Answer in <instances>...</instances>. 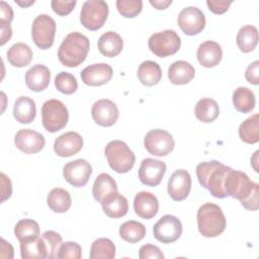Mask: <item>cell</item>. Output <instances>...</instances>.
Returning a JSON list of instances; mask_svg holds the SVG:
<instances>
[{"label":"cell","mask_w":259,"mask_h":259,"mask_svg":"<svg viewBox=\"0 0 259 259\" xmlns=\"http://www.w3.org/2000/svg\"><path fill=\"white\" fill-rule=\"evenodd\" d=\"M231 170V167L212 160L198 164L196 166V175L199 184L206 188L212 196L225 198L228 196L225 191V181Z\"/></svg>","instance_id":"obj_1"},{"label":"cell","mask_w":259,"mask_h":259,"mask_svg":"<svg viewBox=\"0 0 259 259\" xmlns=\"http://www.w3.org/2000/svg\"><path fill=\"white\" fill-rule=\"evenodd\" d=\"M89 48L90 44L86 35L78 31L70 32L59 47V61L69 68L78 67L85 61Z\"/></svg>","instance_id":"obj_2"},{"label":"cell","mask_w":259,"mask_h":259,"mask_svg":"<svg viewBox=\"0 0 259 259\" xmlns=\"http://www.w3.org/2000/svg\"><path fill=\"white\" fill-rule=\"evenodd\" d=\"M197 227L199 233L206 238L220 236L227 227L222 208L214 203H204L197 210Z\"/></svg>","instance_id":"obj_3"},{"label":"cell","mask_w":259,"mask_h":259,"mask_svg":"<svg viewBox=\"0 0 259 259\" xmlns=\"http://www.w3.org/2000/svg\"><path fill=\"white\" fill-rule=\"evenodd\" d=\"M107 162L112 170L117 173H126L135 165L136 156L128 146L119 140L109 142L104 150Z\"/></svg>","instance_id":"obj_4"},{"label":"cell","mask_w":259,"mask_h":259,"mask_svg":"<svg viewBox=\"0 0 259 259\" xmlns=\"http://www.w3.org/2000/svg\"><path fill=\"white\" fill-rule=\"evenodd\" d=\"M69 112L66 105L58 99L47 100L41 106V122L46 131L56 133L68 123Z\"/></svg>","instance_id":"obj_5"},{"label":"cell","mask_w":259,"mask_h":259,"mask_svg":"<svg viewBox=\"0 0 259 259\" xmlns=\"http://www.w3.org/2000/svg\"><path fill=\"white\" fill-rule=\"evenodd\" d=\"M108 5L102 0H88L83 3L80 12L81 24L89 30H97L103 26L108 16Z\"/></svg>","instance_id":"obj_6"},{"label":"cell","mask_w":259,"mask_h":259,"mask_svg":"<svg viewBox=\"0 0 259 259\" xmlns=\"http://www.w3.org/2000/svg\"><path fill=\"white\" fill-rule=\"evenodd\" d=\"M150 51L160 58H166L176 54L181 47L180 36L175 30L166 29L153 33L148 40Z\"/></svg>","instance_id":"obj_7"},{"label":"cell","mask_w":259,"mask_h":259,"mask_svg":"<svg viewBox=\"0 0 259 259\" xmlns=\"http://www.w3.org/2000/svg\"><path fill=\"white\" fill-rule=\"evenodd\" d=\"M259 185L250 180L248 175L238 170H231L225 181V191L228 196L244 201Z\"/></svg>","instance_id":"obj_8"},{"label":"cell","mask_w":259,"mask_h":259,"mask_svg":"<svg viewBox=\"0 0 259 259\" xmlns=\"http://www.w3.org/2000/svg\"><path fill=\"white\" fill-rule=\"evenodd\" d=\"M56 22L48 14L37 15L31 25L32 40L40 50L50 49L55 39Z\"/></svg>","instance_id":"obj_9"},{"label":"cell","mask_w":259,"mask_h":259,"mask_svg":"<svg viewBox=\"0 0 259 259\" xmlns=\"http://www.w3.org/2000/svg\"><path fill=\"white\" fill-rule=\"evenodd\" d=\"M144 146L150 154L164 157L173 151L175 142L167 131L156 128L147 133L144 139Z\"/></svg>","instance_id":"obj_10"},{"label":"cell","mask_w":259,"mask_h":259,"mask_svg":"<svg viewBox=\"0 0 259 259\" xmlns=\"http://www.w3.org/2000/svg\"><path fill=\"white\" fill-rule=\"evenodd\" d=\"M156 240L163 244H170L177 241L182 234V224L174 215H163L153 228Z\"/></svg>","instance_id":"obj_11"},{"label":"cell","mask_w":259,"mask_h":259,"mask_svg":"<svg viewBox=\"0 0 259 259\" xmlns=\"http://www.w3.org/2000/svg\"><path fill=\"white\" fill-rule=\"evenodd\" d=\"M177 23L185 34L195 35L203 30L205 26V16L199 8L188 6L179 12Z\"/></svg>","instance_id":"obj_12"},{"label":"cell","mask_w":259,"mask_h":259,"mask_svg":"<svg viewBox=\"0 0 259 259\" xmlns=\"http://www.w3.org/2000/svg\"><path fill=\"white\" fill-rule=\"evenodd\" d=\"M91 174L92 167L85 159L71 161L63 168V176L65 180L75 187L85 186Z\"/></svg>","instance_id":"obj_13"},{"label":"cell","mask_w":259,"mask_h":259,"mask_svg":"<svg viewBox=\"0 0 259 259\" xmlns=\"http://www.w3.org/2000/svg\"><path fill=\"white\" fill-rule=\"evenodd\" d=\"M166 172V164L160 160L146 158L139 169V178L147 186H157L161 183Z\"/></svg>","instance_id":"obj_14"},{"label":"cell","mask_w":259,"mask_h":259,"mask_svg":"<svg viewBox=\"0 0 259 259\" xmlns=\"http://www.w3.org/2000/svg\"><path fill=\"white\" fill-rule=\"evenodd\" d=\"M191 189V176L184 170L179 169L172 173L168 180L167 191L170 197L175 201L184 200Z\"/></svg>","instance_id":"obj_15"},{"label":"cell","mask_w":259,"mask_h":259,"mask_svg":"<svg viewBox=\"0 0 259 259\" xmlns=\"http://www.w3.org/2000/svg\"><path fill=\"white\" fill-rule=\"evenodd\" d=\"M91 115L97 124L101 126H111L116 122L119 111L116 104L111 100L100 99L92 105Z\"/></svg>","instance_id":"obj_16"},{"label":"cell","mask_w":259,"mask_h":259,"mask_svg":"<svg viewBox=\"0 0 259 259\" xmlns=\"http://www.w3.org/2000/svg\"><path fill=\"white\" fill-rule=\"evenodd\" d=\"M14 144L17 149L25 154H35L44 149L46 140L41 134L29 128H23L16 133Z\"/></svg>","instance_id":"obj_17"},{"label":"cell","mask_w":259,"mask_h":259,"mask_svg":"<svg viewBox=\"0 0 259 259\" xmlns=\"http://www.w3.org/2000/svg\"><path fill=\"white\" fill-rule=\"evenodd\" d=\"M112 68L106 63L93 64L81 72V79L88 86H101L106 84L112 78Z\"/></svg>","instance_id":"obj_18"},{"label":"cell","mask_w":259,"mask_h":259,"mask_svg":"<svg viewBox=\"0 0 259 259\" xmlns=\"http://www.w3.org/2000/svg\"><path fill=\"white\" fill-rule=\"evenodd\" d=\"M83 148V138L76 132H68L59 136L54 142V151L60 157L76 155Z\"/></svg>","instance_id":"obj_19"},{"label":"cell","mask_w":259,"mask_h":259,"mask_svg":"<svg viewBox=\"0 0 259 259\" xmlns=\"http://www.w3.org/2000/svg\"><path fill=\"white\" fill-rule=\"evenodd\" d=\"M134 209L142 219H153L159 210L158 198L151 192L141 191L135 196Z\"/></svg>","instance_id":"obj_20"},{"label":"cell","mask_w":259,"mask_h":259,"mask_svg":"<svg viewBox=\"0 0 259 259\" xmlns=\"http://www.w3.org/2000/svg\"><path fill=\"white\" fill-rule=\"evenodd\" d=\"M51 81V71L41 64H36L29 68L25 73V84L34 92L45 90Z\"/></svg>","instance_id":"obj_21"},{"label":"cell","mask_w":259,"mask_h":259,"mask_svg":"<svg viewBox=\"0 0 259 259\" xmlns=\"http://www.w3.org/2000/svg\"><path fill=\"white\" fill-rule=\"evenodd\" d=\"M199 64L204 68H212L219 65L223 57L221 46L213 40H206L197 49L196 53Z\"/></svg>","instance_id":"obj_22"},{"label":"cell","mask_w":259,"mask_h":259,"mask_svg":"<svg viewBox=\"0 0 259 259\" xmlns=\"http://www.w3.org/2000/svg\"><path fill=\"white\" fill-rule=\"evenodd\" d=\"M100 203L104 213L112 219L121 218L125 215L128 210L127 199L117 191L106 195Z\"/></svg>","instance_id":"obj_23"},{"label":"cell","mask_w":259,"mask_h":259,"mask_svg":"<svg viewBox=\"0 0 259 259\" xmlns=\"http://www.w3.org/2000/svg\"><path fill=\"white\" fill-rule=\"evenodd\" d=\"M195 76V70L186 61H176L168 69V78L174 85H184L189 83Z\"/></svg>","instance_id":"obj_24"},{"label":"cell","mask_w":259,"mask_h":259,"mask_svg":"<svg viewBox=\"0 0 259 259\" xmlns=\"http://www.w3.org/2000/svg\"><path fill=\"white\" fill-rule=\"evenodd\" d=\"M20 253L23 259L48 258V250L41 236L20 241Z\"/></svg>","instance_id":"obj_25"},{"label":"cell","mask_w":259,"mask_h":259,"mask_svg":"<svg viewBox=\"0 0 259 259\" xmlns=\"http://www.w3.org/2000/svg\"><path fill=\"white\" fill-rule=\"evenodd\" d=\"M122 38L115 31H106L98 39V50L103 56L107 58H113L117 56L122 51Z\"/></svg>","instance_id":"obj_26"},{"label":"cell","mask_w":259,"mask_h":259,"mask_svg":"<svg viewBox=\"0 0 259 259\" xmlns=\"http://www.w3.org/2000/svg\"><path fill=\"white\" fill-rule=\"evenodd\" d=\"M36 114L35 102L27 96L18 97L13 105V116L20 123H30Z\"/></svg>","instance_id":"obj_27"},{"label":"cell","mask_w":259,"mask_h":259,"mask_svg":"<svg viewBox=\"0 0 259 259\" xmlns=\"http://www.w3.org/2000/svg\"><path fill=\"white\" fill-rule=\"evenodd\" d=\"M6 56L10 65L13 67L22 68L29 65L33 54L31 49L26 44L16 42L8 49Z\"/></svg>","instance_id":"obj_28"},{"label":"cell","mask_w":259,"mask_h":259,"mask_svg":"<svg viewBox=\"0 0 259 259\" xmlns=\"http://www.w3.org/2000/svg\"><path fill=\"white\" fill-rule=\"evenodd\" d=\"M47 203L53 211L62 213L69 210L72 204V199L70 193L66 189L56 187L48 194Z\"/></svg>","instance_id":"obj_29"},{"label":"cell","mask_w":259,"mask_h":259,"mask_svg":"<svg viewBox=\"0 0 259 259\" xmlns=\"http://www.w3.org/2000/svg\"><path fill=\"white\" fill-rule=\"evenodd\" d=\"M138 78L143 85L154 86L162 78L161 68L154 61H145L138 68Z\"/></svg>","instance_id":"obj_30"},{"label":"cell","mask_w":259,"mask_h":259,"mask_svg":"<svg viewBox=\"0 0 259 259\" xmlns=\"http://www.w3.org/2000/svg\"><path fill=\"white\" fill-rule=\"evenodd\" d=\"M194 114L198 120L208 123L218 118L220 108L215 100L211 98H202L195 104Z\"/></svg>","instance_id":"obj_31"},{"label":"cell","mask_w":259,"mask_h":259,"mask_svg":"<svg viewBox=\"0 0 259 259\" xmlns=\"http://www.w3.org/2000/svg\"><path fill=\"white\" fill-rule=\"evenodd\" d=\"M117 191V185L115 180L107 173L99 174L93 184L92 194L95 200L101 202L103 198L109 193Z\"/></svg>","instance_id":"obj_32"},{"label":"cell","mask_w":259,"mask_h":259,"mask_svg":"<svg viewBox=\"0 0 259 259\" xmlns=\"http://www.w3.org/2000/svg\"><path fill=\"white\" fill-rule=\"evenodd\" d=\"M237 46L243 53L252 52L258 44V30L254 25H245L238 31Z\"/></svg>","instance_id":"obj_33"},{"label":"cell","mask_w":259,"mask_h":259,"mask_svg":"<svg viewBox=\"0 0 259 259\" xmlns=\"http://www.w3.org/2000/svg\"><path fill=\"white\" fill-rule=\"evenodd\" d=\"M255 95L247 87H238L233 92V104L236 110L248 113L255 107Z\"/></svg>","instance_id":"obj_34"},{"label":"cell","mask_w":259,"mask_h":259,"mask_svg":"<svg viewBox=\"0 0 259 259\" xmlns=\"http://www.w3.org/2000/svg\"><path fill=\"white\" fill-rule=\"evenodd\" d=\"M240 139L246 144H256L259 141V114L255 113L240 124Z\"/></svg>","instance_id":"obj_35"},{"label":"cell","mask_w":259,"mask_h":259,"mask_svg":"<svg viewBox=\"0 0 259 259\" xmlns=\"http://www.w3.org/2000/svg\"><path fill=\"white\" fill-rule=\"evenodd\" d=\"M119 236L128 243H138L146 236V227L137 221H127L119 227Z\"/></svg>","instance_id":"obj_36"},{"label":"cell","mask_w":259,"mask_h":259,"mask_svg":"<svg viewBox=\"0 0 259 259\" xmlns=\"http://www.w3.org/2000/svg\"><path fill=\"white\" fill-rule=\"evenodd\" d=\"M115 257V246L107 238L96 239L90 249L91 259H113Z\"/></svg>","instance_id":"obj_37"},{"label":"cell","mask_w":259,"mask_h":259,"mask_svg":"<svg viewBox=\"0 0 259 259\" xmlns=\"http://www.w3.org/2000/svg\"><path fill=\"white\" fill-rule=\"evenodd\" d=\"M14 235L20 241L39 235L38 224L30 219H23L17 222L14 228Z\"/></svg>","instance_id":"obj_38"},{"label":"cell","mask_w":259,"mask_h":259,"mask_svg":"<svg viewBox=\"0 0 259 259\" xmlns=\"http://www.w3.org/2000/svg\"><path fill=\"white\" fill-rule=\"evenodd\" d=\"M56 88L67 95L73 94L78 88V83L74 75L68 72H60L55 78Z\"/></svg>","instance_id":"obj_39"},{"label":"cell","mask_w":259,"mask_h":259,"mask_svg":"<svg viewBox=\"0 0 259 259\" xmlns=\"http://www.w3.org/2000/svg\"><path fill=\"white\" fill-rule=\"evenodd\" d=\"M116 8L118 12L126 18L136 17L143 8L142 0H117Z\"/></svg>","instance_id":"obj_40"},{"label":"cell","mask_w":259,"mask_h":259,"mask_svg":"<svg viewBox=\"0 0 259 259\" xmlns=\"http://www.w3.org/2000/svg\"><path fill=\"white\" fill-rule=\"evenodd\" d=\"M42 240L46 243L48 250V258H57L59 248L62 245V237L60 234L54 231H47L41 235Z\"/></svg>","instance_id":"obj_41"},{"label":"cell","mask_w":259,"mask_h":259,"mask_svg":"<svg viewBox=\"0 0 259 259\" xmlns=\"http://www.w3.org/2000/svg\"><path fill=\"white\" fill-rule=\"evenodd\" d=\"M82 257V249L81 246L76 242H65L59 248V252L57 255L58 259H80Z\"/></svg>","instance_id":"obj_42"},{"label":"cell","mask_w":259,"mask_h":259,"mask_svg":"<svg viewBox=\"0 0 259 259\" xmlns=\"http://www.w3.org/2000/svg\"><path fill=\"white\" fill-rule=\"evenodd\" d=\"M139 257L140 259H163L164 254L157 246L152 244H146L140 248Z\"/></svg>","instance_id":"obj_43"},{"label":"cell","mask_w":259,"mask_h":259,"mask_svg":"<svg viewBox=\"0 0 259 259\" xmlns=\"http://www.w3.org/2000/svg\"><path fill=\"white\" fill-rule=\"evenodd\" d=\"M77 4L76 1H58V0H53L51 2L52 8L55 13L61 16L68 15L75 7Z\"/></svg>","instance_id":"obj_44"},{"label":"cell","mask_w":259,"mask_h":259,"mask_svg":"<svg viewBox=\"0 0 259 259\" xmlns=\"http://www.w3.org/2000/svg\"><path fill=\"white\" fill-rule=\"evenodd\" d=\"M245 78L246 80L253 84L258 85L259 83V61H254L251 63L245 72Z\"/></svg>","instance_id":"obj_45"},{"label":"cell","mask_w":259,"mask_h":259,"mask_svg":"<svg viewBox=\"0 0 259 259\" xmlns=\"http://www.w3.org/2000/svg\"><path fill=\"white\" fill-rule=\"evenodd\" d=\"M231 4H232V1H213V0L206 1V5L208 9L214 14L225 13L226 11H228Z\"/></svg>","instance_id":"obj_46"},{"label":"cell","mask_w":259,"mask_h":259,"mask_svg":"<svg viewBox=\"0 0 259 259\" xmlns=\"http://www.w3.org/2000/svg\"><path fill=\"white\" fill-rule=\"evenodd\" d=\"M1 177V201L4 202L6 199H8L11 196L12 193V184L9 179L4 173L0 174Z\"/></svg>","instance_id":"obj_47"},{"label":"cell","mask_w":259,"mask_h":259,"mask_svg":"<svg viewBox=\"0 0 259 259\" xmlns=\"http://www.w3.org/2000/svg\"><path fill=\"white\" fill-rule=\"evenodd\" d=\"M13 19V10L5 1L0 2V22L9 23Z\"/></svg>","instance_id":"obj_48"},{"label":"cell","mask_w":259,"mask_h":259,"mask_svg":"<svg viewBox=\"0 0 259 259\" xmlns=\"http://www.w3.org/2000/svg\"><path fill=\"white\" fill-rule=\"evenodd\" d=\"M0 37H1V42L0 45L3 46L7 42V40L10 39L11 35H12V29H11V26L9 23H5V22H0Z\"/></svg>","instance_id":"obj_49"},{"label":"cell","mask_w":259,"mask_h":259,"mask_svg":"<svg viewBox=\"0 0 259 259\" xmlns=\"http://www.w3.org/2000/svg\"><path fill=\"white\" fill-rule=\"evenodd\" d=\"M1 257L8 259L13 258V247L4 239H1Z\"/></svg>","instance_id":"obj_50"},{"label":"cell","mask_w":259,"mask_h":259,"mask_svg":"<svg viewBox=\"0 0 259 259\" xmlns=\"http://www.w3.org/2000/svg\"><path fill=\"white\" fill-rule=\"evenodd\" d=\"M171 0H150V4L153 5L156 9H166L169 5H171Z\"/></svg>","instance_id":"obj_51"},{"label":"cell","mask_w":259,"mask_h":259,"mask_svg":"<svg viewBox=\"0 0 259 259\" xmlns=\"http://www.w3.org/2000/svg\"><path fill=\"white\" fill-rule=\"evenodd\" d=\"M15 3L18 4L21 7H28L34 3V0H28V1H21V0H15Z\"/></svg>","instance_id":"obj_52"}]
</instances>
